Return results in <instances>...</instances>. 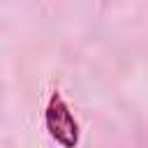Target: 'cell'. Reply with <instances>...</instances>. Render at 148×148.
<instances>
[{"label": "cell", "mask_w": 148, "mask_h": 148, "mask_svg": "<svg viewBox=\"0 0 148 148\" xmlns=\"http://www.w3.org/2000/svg\"><path fill=\"white\" fill-rule=\"evenodd\" d=\"M44 123H46L51 139H56L62 148H76L79 146V139H81L79 123H76L69 104L62 99L60 92H53L49 97V104L44 111Z\"/></svg>", "instance_id": "6da1fadb"}]
</instances>
